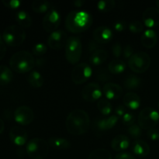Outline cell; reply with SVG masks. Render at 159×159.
<instances>
[{"instance_id":"1","label":"cell","mask_w":159,"mask_h":159,"mask_svg":"<svg viewBox=\"0 0 159 159\" xmlns=\"http://www.w3.org/2000/svg\"><path fill=\"white\" fill-rule=\"evenodd\" d=\"M68 131L75 136L86 133L90 126V118L83 110L77 109L70 112L65 120Z\"/></svg>"},{"instance_id":"2","label":"cell","mask_w":159,"mask_h":159,"mask_svg":"<svg viewBox=\"0 0 159 159\" xmlns=\"http://www.w3.org/2000/svg\"><path fill=\"white\" fill-rule=\"evenodd\" d=\"M93 23V16L86 11H71L65 19V27L75 34L82 33L88 30Z\"/></svg>"},{"instance_id":"3","label":"cell","mask_w":159,"mask_h":159,"mask_svg":"<svg viewBox=\"0 0 159 159\" xmlns=\"http://www.w3.org/2000/svg\"><path fill=\"white\" fill-rule=\"evenodd\" d=\"M9 65L16 72L26 73L34 68L35 59L29 51H20L12 54L9 60Z\"/></svg>"},{"instance_id":"4","label":"cell","mask_w":159,"mask_h":159,"mask_svg":"<svg viewBox=\"0 0 159 159\" xmlns=\"http://www.w3.org/2000/svg\"><path fill=\"white\" fill-rule=\"evenodd\" d=\"M26 151L30 158L43 159L49 153V144L42 138H32L28 141Z\"/></svg>"},{"instance_id":"5","label":"cell","mask_w":159,"mask_h":159,"mask_svg":"<svg viewBox=\"0 0 159 159\" xmlns=\"http://www.w3.org/2000/svg\"><path fill=\"white\" fill-rule=\"evenodd\" d=\"M26 39L24 29L19 25H11L7 26L3 31L2 40L9 46H20Z\"/></svg>"},{"instance_id":"6","label":"cell","mask_w":159,"mask_h":159,"mask_svg":"<svg viewBox=\"0 0 159 159\" xmlns=\"http://www.w3.org/2000/svg\"><path fill=\"white\" fill-rule=\"evenodd\" d=\"M82 45L81 39L76 36L68 37L65 44V57L70 64L78 63L82 56Z\"/></svg>"},{"instance_id":"7","label":"cell","mask_w":159,"mask_h":159,"mask_svg":"<svg viewBox=\"0 0 159 159\" xmlns=\"http://www.w3.org/2000/svg\"><path fill=\"white\" fill-rule=\"evenodd\" d=\"M159 121V113L152 107L142 109L138 116V125L141 129L150 130L154 128Z\"/></svg>"},{"instance_id":"8","label":"cell","mask_w":159,"mask_h":159,"mask_svg":"<svg viewBox=\"0 0 159 159\" xmlns=\"http://www.w3.org/2000/svg\"><path fill=\"white\" fill-rule=\"evenodd\" d=\"M128 65L134 72L143 73L147 71L151 65V57L148 54L144 51L134 53L129 58Z\"/></svg>"},{"instance_id":"9","label":"cell","mask_w":159,"mask_h":159,"mask_svg":"<svg viewBox=\"0 0 159 159\" xmlns=\"http://www.w3.org/2000/svg\"><path fill=\"white\" fill-rule=\"evenodd\" d=\"M93 74V69L89 64L82 62L75 66L71 71V80L77 85L84 83L89 79Z\"/></svg>"},{"instance_id":"10","label":"cell","mask_w":159,"mask_h":159,"mask_svg":"<svg viewBox=\"0 0 159 159\" xmlns=\"http://www.w3.org/2000/svg\"><path fill=\"white\" fill-rule=\"evenodd\" d=\"M61 23V15L54 9H51L44 16L42 21L43 28L48 33H52L57 30Z\"/></svg>"},{"instance_id":"11","label":"cell","mask_w":159,"mask_h":159,"mask_svg":"<svg viewBox=\"0 0 159 159\" xmlns=\"http://www.w3.org/2000/svg\"><path fill=\"white\" fill-rule=\"evenodd\" d=\"M34 111L27 106H20L14 112V119L16 122L21 125H29L34 120Z\"/></svg>"},{"instance_id":"12","label":"cell","mask_w":159,"mask_h":159,"mask_svg":"<svg viewBox=\"0 0 159 159\" xmlns=\"http://www.w3.org/2000/svg\"><path fill=\"white\" fill-rule=\"evenodd\" d=\"M102 89L98 83L90 82L83 87L82 90V96L88 102H96L102 96Z\"/></svg>"},{"instance_id":"13","label":"cell","mask_w":159,"mask_h":159,"mask_svg":"<svg viewBox=\"0 0 159 159\" xmlns=\"http://www.w3.org/2000/svg\"><path fill=\"white\" fill-rule=\"evenodd\" d=\"M67 34L62 30H57L51 33L48 38V44L54 50H58L65 46L68 40Z\"/></svg>"},{"instance_id":"14","label":"cell","mask_w":159,"mask_h":159,"mask_svg":"<svg viewBox=\"0 0 159 159\" xmlns=\"http://www.w3.org/2000/svg\"><path fill=\"white\" fill-rule=\"evenodd\" d=\"M142 19L146 26L155 27L159 25V9L156 7H148L143 12Z\"/></svg>"},{"instance_id":"15","label":"cell","mask_w":159,"mask_h":159,"mask_svg":"<svg viewBox=\"0 0 159 159\" xmlns=\"http://www.w3.org/2000/svg\"><path fill=\"white\" fill-rule=\"evenodd\" d=\"M93 38L94 40L100 44L109 43L113 38V32L107 26H100L93 31Z\"/></svg>"},{"instance_id":"16","label":"cell","mask_w":159,"mask_h":159,"mask_svg":"<svg viewBox=\"0 0 159 159\" xmlns=\"http://www.w3.org/2000/svg\"><path fill=\"white\" fill-rule=\"evenodd\" d=\"M102 93L106 99H119L123 94V88L120 85L113 82H107L102 88Z\"/></svg>"},{"instance_id":"17","label":"cell","mask_w":159,"mask_h":159,"mask_svg":"<svg viewBox=\"0 0 159 159\" xmlns=\"http://www.w3.org/2000/svg\"><path fill=\"white\" fill-rule=\"evenodd\" d=\"M9 138L16 145L23 146L27 141L28 134L24 129L20 127H13L9 131Z\"/></svg>"},{"instance_id":"18","label":"cell","mask_w":159,"mask_h":159,"mask_svg":"<svg viewBox=\"0 0 159 159\" xmlns=\"http://www.w3.org/2000/svg\"><path fill=\"white\" fill-rule=\"evenodd\" d=\"M132 151L137 156L144 158L150 153V146L142 140H135L132 144Z\"/></svg>"},{"instance_id":"19","label":"cell","mask_w":159,"mask_h":159,"mask_svg":"<svg viewBox=\"0 0 159 159\" xmlns=\"http://www.w3.org/2000/svg\"><path fill=\"white\" fill-rule=\"evenodd\" d=\"M130 146V139L124 134H118L111 141V147L116 152H121L127 149Z\"/></svg>"},{"instance_id":"20","label":"cell","mask_w":159,"mask_h":159,"mask_svg":"<svg viewBox=\"0 0 159 159\" xmlns=\"http://www.w3.org/2000/svg\"><path fill=\"white\" fill-rule=\"evenodd\" d=\"M158 42V35L156 32L152 29L146 30L141 36V43L147 48H152Z\"/></svg>"},{"instance_id":"21","label":"cell","mask_w":159,"mask_h":159,"mask_svg":"<svg viewBox=\"0 0 159 159\" xmlns=\"http://www.w3.org/2000/svg\"><path fill=\"white\" fill-rule=\"evenodd\" d=\"M123 102L127 108L130 110H137L141 105V98L137 93L130 92L124 96Z\"/></svg>"},{"instance_id":"22","label":"cell","mask_w":159,"mask_h":159,"mask_svg":"<svg viewBox=\"0 0 159 159\" xmlns=\"http://www.w3.org/2000/svg\"><path fill=\"white\" fill-rule=\"evenodd\" d=\"M48 142L50 146L59 150H65L71 147V142L68 140L57 136L51 137Z\"/></svg>"},{"instance_id":"23","label":"cell","mask_w":159,"mask_h":159,"mask_svg":"<svg viewBox=\"0 0 159 159\" xmlns=\"http://www.w3.org/2000/svg\"><path fill=\"white\" fill-rule=\"evenodd\" d=\"M118 121V117L116 115H112L108 117L100 119L97 123L98 128L100 130H108L113 128Z\"/></svg>"},{"instance_id":"24","label":"cell","mask_w":159,"mask_h":159,"mask_svg":"<svg viewBox=\"0 0 159 159\" xmlns=\"http://www.w3.org/2000/svg\"><path fill=\"white\" fill-rule=\"evenodd\" d=\"M108 57V53L106 50L101 49L97 50L92 53L91 56L89 57V62L93 64V65H99L106 61V60Z\"/></svg>"},{"instance_id":"25","label":"cell","mask_w":159,"mask_h":159,"mask_svg":"<svg viewBox=\"0 0 159 159\" xmlns=\"http://www.w3.org/2000/svg\"><path fill=\"white\" fill-rule=\"evenodd\" d=\"M16 20L22 28H29L32 25V19L27 12L20 10L16 14Z\"/></svg>"},{"instance_id":"26","label":"cell","mask_w":159,"mask_h":159,"mask_svg":"<svg viewBox=\"0 0 159 159\" xmlns=\"http://www.w3.org/2000/svg\"><path fill=\"white\" fill-rule=\"evenodd\" d=\"M13 79V73L9 67L0 65V85H7Z\"/></svg>"},{"instance_id":"27","label":"cell","mask_w":159,"mask_h":159,"mask_svg":"<svg viewBox=\"0 0 159 159\" xmlns=\"http://www.w3.org/2000/svg\"><path fill=\"white\" fill-rule=\"evenodd\" d=\"M126 68V64L124 61L114 59L108 64V71L113 75L121 74Z\"/></svg>"},{"instance_id":"28","label":"cell","mask_w":159,"mask_h":159,"mask_svg":"<svg viewBox=\"0 0 159 159\" xmlns=\"http://www.w3.org/2000/svg\"><path fill=\"white\" fill-rule=\"evenodd\" d=\"M27 81L30 85L34 88H40L43 85L44 79L39 71H33L28 75Z\"/></svg>"},{"instance_id":"29","label":"cell","mask_w":159,"mask_h":159,"mask_svg":"<svg viewBox=\"0 0 159 159\" xmlns=\"http://www.w3.org/2000/svg\"><path fill=\"white\" fill-rule=\"evenodd\" d=\"M51 3L47 0H34L32 3V9L37 13L48 12L51 10Z\"/></svg>"},{"instance_id":"30","label":"cell","mask_w":159,"mask_h":159,"mask_svg":"<svg viewBox=\"0 0 159 159\" xmlns=\"http://www.w3.org/2000/svg\"><path fill=\"white\" fill-rule=\"evenodd\" d=\"M141 84V79L136 75H129L124 82V86L127 89H136Z\"/></svg>"},{"instance_id":"31","label":"cell","mask_w":159,"mask_h":159,"mask_svg":"<svg viewBox=\"0 0 159 159\" xmlns=\"http://www.w3.org/2000/svg\"><path fill=\"white\" fill-rule=\"evenodd\" d=\"M88 159H112V155L105 148H96L89 155Z\"/></svg>"},{"instance_id":"32","label":"cell","mask_w":159,"mask_h":159,"mask_svg":"<svg viewBox=\"0 0 159 159\" xmlns=\"http://www.w3.org/2000/svg\"><path fill=\"white\" fill-rule=\"evenodd\" d=\"M97 107L99 109V112H100L102 114L107 115L110 114V113L112 112V105L110 103V101L108 100L106 98H102L99 100L97 103Z\"/></svg>"},{"instance_id":"33","label":"cell","mask_w":159,"mask_h":159,"mask_svg":"<svg viewBox=\"0 0 159 159\" xmlns=\"http://www.w3.org/2000/svg\"><path fill=\"white\" fill-rule=\"evenodd\" d=\"M116 2L114 0H101L97 2V8L102 12H110L115 7Z\"/></svg>"},{"instance_id":"34","label":"cell","mask_w":159,"mask_h":159,"mask_svg":"<svg viewBox=\"0 0 159 159\" xmlns=\"http://www.w3.org/2000/svg\"><path fill=\"white\" fill-rule=\"evenodd\" d=\"M128 134L131 136L132 138L136 140H139L142 135V130H141V127L138 124H132V125L129 126L128 129Z\"/></svg>"},{"instance_id":"35","label":"cell","mask_w":159,"mask_h":159,"mask_svg":"<svg viewBox=\"0 0 159 159\" xmlns=\"http://www.w3.org/2000/svg\"><path fill=\"white\" fill-rule=\"evenodd\" d=\"M48 51V47L43 43H37L33 47L32 52L37 57L43 56Z\"/></svg>"},{"instance_id":"36","label":"cell","mask_w":159,"mask_h":159,"mask_svg":"<svg viewBox=\"0 0 159 159\" xmlns=\"http://www.w3.org/2000/svg\"><path fill=\"white\" fill-rule=\"evenodd\" d=\"M144 23L139 20H134L129 24V29L132 33H141L144 30Z\"/></svg>"},{"instance_id":"37","label":"cell","mask_w":159,"mask_h":159,"mask_svg":"<svg viewBox=\"0 0 159 159\" xmlns=\"http://www.w3.org/2000/svg\"><path fill=\"white\" fill-rule=\"evenodd\" d=\"M123 51L124 50H123L122 45L120 44V42H116L112 46V52H113L114 57H116V59H118V57H121V55H123Z\"/></svg>"},{"instance_id":"38","label":"cell","mask_w":159,"mask_h":159,"mask_svg":"<svg viewBox=\"0 0 159 159\" xmlns=\"http://www.w3.org/2000/svg\"><path fill=\"white\" fill-rule=\"evenodd\" d=\"M135 121V116L132 113H127L122 116V122L124 125L130 126L134 124Z\"/></svg>"},{"instance_id":"39","label":"cell","mask_w":159,"mask_h":159,"mask_svg":"<svg viewBox=\"0 0 159 159\" xmlns=\"http://www.w3.org/2000/svg\"><path fill=\"white\" fill-rule=\"evenodd\" d=\"M2 2L5 6L12 9H18L21 5V2L20 0H2Z\"/></svg>"},{"instance_id":"40","label":"cell","mask_w":159,"mask_h":159,"mask_svg":"<svg viewBox=\"0 0 159 159\" xmlns=\"http://www.w3.org/2000/svg\"><path fill=\"white\" fill-rule=\"evenodd\" d=\"M110 71L107 70L102 69L98 71L97 73V79H99L101 82H106L108 81L109 79H111V76L110 75ZM111 74V73H110Z\"/></svg>"},{"instance_id":"41","label":"cell","mask_w":159,"mask_h":159,"mask_svg":"<svg viewBox=\"0 0 159 159\" xmlns=\"http://www.w3.org/2000/svg\"><path fill=\"white\" fill-rule=\"evenodd\" d=\"M127 27V23L124 20H117L113 23V29L116 32H122Z\"/></svg>"},{"instance_id":"42","label":"cell","mask_w":159,"mask_h":159,"mask_svg":"<svg viewBox=\"0 0 159 159\" xmlns=\"http://www.w3.org/2000/svg\"><path fill=\"white\" fill-rule=\"evenodd\" d=\"M147 135L149 139L152 141H157L159 139V130L155 128L148 130Z\"/></svg>"},{"instance_id":"43","label":"cell","mask_w":159,"mask_h":159,"mask_svg":"<svg viewBox=\"0 0 159 159\" xmlns=\"http://www.w3.org/2000/svg\"><path fill=\"white\" fill-rule=\"evenodd\" d=\"M134 53V48H132V46L130 44H127L124 48V51H123V57L124 58H130L133 54Z\"/></svg>"},{"instance_id":"44","label":"cell","mask_w":159,"mask_h":159,"mask_svg":"<svg viewBox=\"0 0 159 159\" xmlns=\"http://www.w3.org/2000/svg\"><path fill=\"white\" fill-rule=\"evenodd\" d=\"M100 43H99L98 42H96V40H93V41H90L89 43V51L90 52H94V51H97V50L101 49L100 48Z\"/></svg>"},{"instance_id":"45","label":"cell","mask_w":159,"mask_h":159,"mask_svg":"<svg viewBox=\"0 0 159 159\" xmlns=\"http://www.w3.org/2000/svg\"><path fill=\"white\" fill-rule=\"evenodd\" d=\"M115 159H135L134 157L130 153H127V152H120V153L117 154L115 157Z\"/></svg>"},{"instance_id":"46","label":"cell","mask_w":159,"mask_h":159,"mask_svg":"<svg viewBox=\"0 0 159 159\" xmlns=\"http://www.w3.org/2000/svg\"><path fill=\"white\" fill-rule=\"evenodd\" d=\"M115 113L118 116H123L126 113H127V109L125 107L122 105H119L115 110Z\"/></svg>"},{"instance_id":"47","label":"cell","mask_w":159,"mask_h":159,"mask_svg":"<svg viewBox=\"0 0 159 159\" xmlns=\"http://www.w3.org/2000/svg\"><path fill=\"white\" fill-rule=\"evenodd\" d=\"M6 53V47L3 40H0V60L5 57Z\"/></svg>"},{"instance_id":"48","label":"cell","mask_w":159,"mask_h":159,"mask_svg":"<svg viewBox=\"0 0 159 159\" xmlns=\"http://www.w3.org/2000/svg\"><path fill=\"white\" fill-rule=\"evenodd\" d=\"M45 64V59L43 58H37L35 60V65L38 67L43 66Z\"/></svg>"},{"instance_id":"49","label":"cell","mask_w":159,"mask_h":159,"mask_svg":"<svg viewBox=\"0 0 159 159\" xmlns=\"http://www.w3.org/2000/svg\"><path fill=\"white\" fill-rule=\"evenodd\" d=\"M84 3H85V2L83 0H75V1L73 2V4L75 7H82Z\"/></svg>"},{"instance_id":"50","label":"cell","mask_w":159,"mask_h":159,"mask_svg":"<svg viewBox=\"0 0 159 159\" xmlns=\"http://www.w3.org/2000/svg\"><path fill=\"white\" fill-rule=\"evenodd\" d=\"M4 128H5L4 122H3L2 120L0 118V134H1L3 132V130H4Z\"/></svg>"},{"instance_id":"51","label":"cell","mask_w":159,"mask_h":159,"mask_svg":"<svg viewBox=\"0 0 159 159\" xmlns=\"http://www.w3.org/2000/svg\"><path fill=\"white\" fill-rule=\"evenodd\" d=\"M155 4H156L157 7H158V9H159V0H157V1L155 2Z\"/></svg>"},{"instance_id":"52","label":"cell","mask_w":159,"mask_h":159,"mask_svg":"<svg viewBox=\"0 0 159 159\" xmlns=\"http://www.w3.org/2000/svg\"><path fill=\"white\" fill-rule=\"evenodd\" d=\"M0 40H2V37L1 35H0Z\"/></svg>"},{"instance_id":"53","label":"cell","mask_w":159,"mask_h":159,"mask_svg":"<svg viewBox=\"0 0 159 159\" xmlns=\"http://www.w3.org/2000/svg\"><path fill=\"white\" fill-rule=\"evenodd\" d=\"M158 107H159V102H158Z\"/></svg>"}]
</instances>
